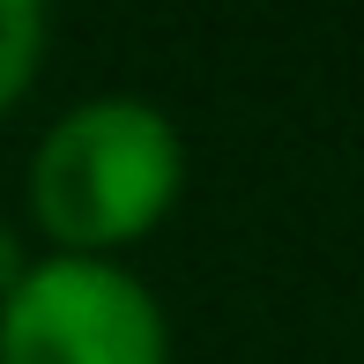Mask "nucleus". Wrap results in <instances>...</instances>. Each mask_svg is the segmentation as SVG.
I'll return each mask as SVG.
<instances>
[{
    "instance_id": "nucleus-4",
    "label": "nucleus",
    "mask_w": 364,
    "mask_h": 364,
    "mask_svg": "<svg viewBox=\"0 0 364 364\" xmlns=\"http://www.w3.org/2000/svg\"><path fill=\"white\" fill-rule=\"evenodd\" d=\"M15 283H23V245H15V230L0 223V297H8Z\"/></svg>"
},
{
    "instance_id": "nucleus-1",
    "label": "nucleus",
    "mask_w": 364,
    "mask_h": 364,
    "mask_svg": "<svg viewBox=\"0 0 364 364\" xmlns=\"http://www.w3.org/2000/svg\"><path fill=\"white\" fill-rule=\"evenodd\" d=\"M186 178V141L141 97H90L53 134L38 141L30 164V208L60 238V253H97L141 238L164 208L178 201Z\"/></svg>"
},
{
    "instance_id": "nucleus-3",
    "label": "nucleus",
    "mask_w": 364,
    "mask_h": 364,
    "mask_svg": "<svg viewBox=\"0 0 364 364\" xmlns=\"http://www.w3.org/2000/svg\"><path fill=\"white\" fill-rule=\"evenodd\" d=\"M38 53H45V8L38 0H0V105L30 82Z\"/></svg>"
},
{
    "instance_id": "nucleus-2",
    "label": "nucleus",
    "mask_w": 364,
    "mask_h": 364,
    "mask_svg": "<svg viewBox=\"0 0 364 364\" xmlns=\"http://www.w3.org/2000/svg\"><path fill=\"white\" fill-rule=\"evenodd\" d=\"M171 335L149 283L97 253H53L0 297V364H164Z\"/></svg>"
}]
</instances>
